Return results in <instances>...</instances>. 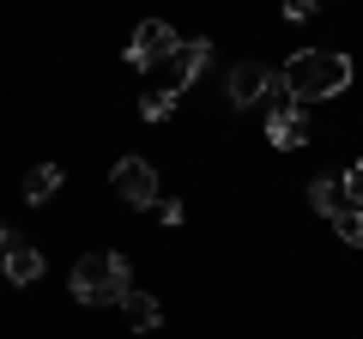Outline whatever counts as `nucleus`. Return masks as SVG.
Returning <instances> with one entry per match:
<instances>
[{"label":"nucleus","instance_id":"1","mask_svg":"<svg viewBox=\"0 0 363 339\" xmlns=\"http://www.w3.org/2000/svg\"><path fill=\"white\" fill-rule=\"evenodd\" d=\"M279 85H285L291 104H327V97H339L351 85V55L339 49H297L285 61V73H279Z\"/></svg>","mask_w":363,"mask_h":339},{"label":"nucleus","instance_id":"18","mask_svg":"<svg viewBox=\"0 0 363 339\" xmlns=\"http://www.w3.org/2000/svg\"><path fill=\"white\" fill-rule=\"evenodd\" d=\"M0 279H6V273H0Z\"/></svg>","mask_w":363,"mask_h":339},{"label":"nucleus","instance_id":"4","mask_svg":"<svg viewBox=\"0 0 363 339\" xmlns=\"http://www.w3.org/2000/svg\"><path fill=\"white\" fill-rule=\"evenodd\" d=\"M279 91V73H272L267 61H236L230 73H224V97H230V109H255L260 97Z\"/></svg>","mask_w":363,"mask_h":339},{"label":"nucleus","instance_id":"3","mask_svg":"<svg viewBox=\"0 0 363 339\" xmlns=\"http://www.w3.org/2000/svg\"><path fill=\"white\" fill-rule=\"evenodd\" d=\"M176 49H182L176 30H169L164 18H145V25L133 30V43H128V67H133V73H157V67L176 61Z\"/></svg>","mask_w":363,"mask_h":339},{"label":"nucleus","instance_id":"6","mask_svg":"<svg viewBox=\"0 0 363 339\" xmlns=\"http://www.w3.org/2000/svg\"><path fill=\"white\" fill-rule=\"evenodd\" d=\"M285 91V85H279ZM272 91V97H279ZM267 140L279 145V152H297V145H309V116H303V104H291V97H279L267 116Z\"/></svg>","mask_w":363,"mask_h":339},{"label":"nucleus","instance_id":"14","mask_svg":"<svg viewBox=\"0 0 363 339\" xmlns=\"http://www.w3.org/2000/svg\"><path fill=\"white\" fill-rule=\"evenodd\" d=\"M339 182H345V200H351V206H363V157L345 170V176H339Z\"/></svg>","mask_w":363,"mask_h":339},{"label":"nucleus","instance_id":"2","mask_svg":"<svg viewBox=\"0 0 363 339\" xmlns=\"http://www.w3.org/2000/svg\"><path fill=\"white\" fill-rule=\"evenodd\" d=\"M67 285H73V297L85 303V309H109V303L121 309V297L133 291V267L121 261V255H85Z\"/></svg>","mask_w":363,"mask_h":339},{"label":"nucleus","instance_id":"13","mask_svg":"<svg viewBox=\"0 0 363 339\" xmlns=\"http://www.w3.org/2000/svg\"><path fill=\"white\" fill-rule=\"evenodd\" d=\"M176 97H182V91H145V97H140V116H145V121H164L169 109H176Z\"/></svg>","mask_w":363,"mask_h":339},{"label":"nucleus","instance_id":"10","mask_svg":"<svg viewBox=\"0 0 363 339\" xmlns=\"http://www.w3.org/2000/svg\"><path fill=\"white\" fill-rule=\"evenodd\" d=\"M121 315H128L133 333H152V327L164 321V303H157L152 291H128V297H121Z\"/></svg>","mask_w":363,"mask_h":339},{"label":"nucleus","instance_id":"17","mask_svg":"<svg viewBox=\"0 0 363 339\" xmlns=\"http://www.w3.org/2000/svg\"><path fill=\"white\" fill-rule=\"evenodd\" d=\"M13 243H18V236H13V224L0 218V261H6V248H13Z\"/></svg>","mask_w":363,"mask_h":339},{"label":"nucleus","instance_id":"15","mask_svg":"<svg viewBox=\"0 0 363 339\" xmlns=\"http://www.w3.org/2000/svg\"><path fill=\"white\" fill-rule=\"evenodd\" d=\"M321 13V0H285V18L291 25H303V18H315Z\"/></svg>","mask_w":363,"mask_h":339},{"label":"nucleus","instance_id":"11","mask_svg":"<svg viewBox=\"0 0 363 339\" xmlns=\"http://www.w3.org/2000/svg\"><path fill=\"white\" fill-rule=\"evenodd\" d=\"M309 206L321 212V218H333L339 206H351V200H345V182H333V176H315V182H309Z\"/></svg>","mask_w":363,"mask_h":339},{"label":"nucleus","instance_id":"16","mask_svg":"<svg viewBox=\"0 0 363 339\" xmlns=\"http://www.w3.org/2000/svg\"><path fill=\"white\" fill-rule=\"evenodd\" d=\"M157 218H164V224H182V200H157Z\"/></svg>","mask_w":363,"mask_h":339},{"label":"nucleus","instance_id":"9","mask_svg":"<svg viewBox=\"0 0 363 339\" xmlns=\"http://www.w3.org/2000/svg\"><path fill=\"white\" fill-rule=\"evenodd\" d=\"M0 273H6V285H37V279H43V255L30 243H13V248H6V261H0Z\"/></svg>","mask_w":363,"mask_h":339},{"label":"nucleus","instance_id":"12","mask_svg":"<svg viewBox=\"0 0 363 339\" xmlns=\"http://www.w3.org/2000/svg\"><path fill=\"white\" fill-rule=\"evenodd\" d=\"M327 224L339 230V243H345V248H363V206H339Z\"/></svg>","mask_w":363,"mask_h":339},{"label":"nucleus","instance_id":"5","mask_svg":"<svg viewBox=\"0 0 363 339\" xmlns=\"http://www.w3.org/2000/svg\"><path fill=\"white\" fill-rule=\"evenodd\" d=\"M109 188H116L128 206H157V170L145 164V157H121V164L109 170Z\"/></svg>","mask_w":363,"mask_h":339},{"label":"nucleus","instance_id":"7","mask_svg":"<svg viewBox=\"0 0 363 339\" xmlns=\"http://www.w3.org/2000/svg\"><path fill=\"white\" fill-rule=\"evenodd\" d=\"M206 67H212V43H206V37H188V43L176 49V61H169V73H176V91H188V85H194Z\"/></svg>","mask_w":363,"mask_h":339},{"label":"nucleus","instance_id":"8","mask_svg":"<svg viewBox=\"0 0 363 339\" xmlns=\"http://www.w3.org/2000/svg\"><path fill=\"white\" fill-rule=\"evenodd\" d=\"M61 164H30L25 170V182H18V194H25V206H43V200H55L61 194Z\"/></svg>","mask_w":363,"mask_h":339}]
</instances>
